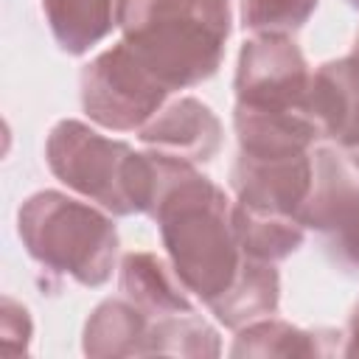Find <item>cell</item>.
<instances>
[{
  "mask_svg": "<svg viewBox=\"0 0 359 359\" xmlns=\"http://www.w3.org/2000/svg\"><path fill=\"white\" fill-rule=\"evenodd\" d=\"M149 216L157 222L168 261L185 289L205 306L213 303L244 264L233 230V202L194 163L154 151Z\"/></svg>",
  "mask_w": 359,
  "mask_h": 359,
  "instance_id": "cell-1",
  "label": "cell"
},
{
  "mask_svg": "<svg viewBox=\"0 0 359 359\" xmlns=\"http://www.w3.org/2000/svg\"><path fill=\"white\" fill-rule=\"evenodd\" d=\"M345 3H348L351 8H356V11H359V0H345Z\"/></svg>",
  "mask_w": 359,
  "mask_h": 359,
  "instance_id": "cell-24",
  "label": "cell"
},
{
  "mask_svg": "<svg viewBox=\"0 0 359 359\" xmlns=\"http://www.w3.org/2000/svg\"><path fill=\"white\" fill-rule=\"evenodd\" d=\"M311 70L292 36L252 34L236 65V104L258 109H303Z\"/></svg>",
  "mask_w": 359,
  "mask_h": 359,
  "instance_id": "cell-7",
  "label": "cell"
},
{
  "mask_svg": "<svg viewBox=\"0 0 359 359\" xmlns=\"http://www.w3.org/2000/svg\"><path fill=\"white\" fill-rule=\"evenodd\" d=\"M320 0H241V28L250 34H294L314 14Z\"/></svg>",
  "mask_w": 359,
  "mask_h": 359,
  "instance_id": "cell-19",
  "label": "cell"
},
{
  "mask_svg": "<svg viewBox=\"0 0 359 359\" xmlns=\"http://www.w3.org/2000/svg\"><path fill=\"white\" fill-rule=\"evenodd\" d=\"M351 56H353V59H359V36H356V42H353V50H351Z\"/></svg>",
  "mask_w": 359,
  "mask_h": 359,
  "instance_id": "cell-23",
  "label": "cell"
},
{
  "mask_svg": "<svg viewBox=\"0 0 359 359\" xmlns=\"http://www.w3.org/2000/svg\"><path fill=\"white\" fill-rule=\"evenodd\" d=\"M314 182V154H283V157H255L238 151L230 168V188L236 202L275 210L286 216H300Z\"/></svg>",
  "mask_w": 359,
  "mask_h": 359,
  "instance_id": "cell-8",
  "label": "cell"
},
{
  "mask_svg": "<svg viewBox=\"0 0 359 359\" xmlns=\"http://www.w3.org/2000/svg\"><path fill=\"white\" fill-rule=\"evenodd\" d=\"M121 0H42L45 22L56 45L70 56H84L112 28H118Z\"/></svg>",
  "mask_w": 359,
  "mask_h": 359,
  "instance_id": "cell-16",
  "label": "cell"
},
{
  "mask_svg": "<svg viewBox=\"0 0 359 359\" xmlns=\"http://www.w3.org/2000/svg\"><path fill=\"white\" fill-rule=\"evenodd\" d=\"M151 317L126 297H109L93 309L84 323L81 351L93 359L146 356Z\"/></svg>",
  "mask_w": 359,
  "mask_h": 359,
  "instance_id": "cell-13",
  "label": "cell"
},
{
  "mask_svg": "<svg viewBox=\"0 0 359 359\" xmlns=\"http://www.w3.org/2000/svg\"><path fill=\"white\" fill-rule=\"evenodd\" d=\"M17 233L39 266L81 286L95 289L115 269L118 227L109 213L62 191L31 194L17 210Z\"/></svg>",
  "mask_w": 359,
  "mask_h": 359,
  "instance_id": "cell-3",
  "label": "cell"
},
{
  "mask_svg": "<svg viewBox=\"0 0 359 359\" xmlns=\"http://www.w3.org/2000/svg\"><path fill=\"white\" fill-rule=\"evenodd\" d=\"M79 93L84 115L109 132H140L171 95L123 39L81 67Z\"/></svg>",
  "mask_w": 359,
  "mask_h": 359,
  "instance_id": "cell-4",
  "label": "cell"
},
{
  "mask_svg": "<svg viewBox=\"0 0 359 359\" xmlns=\"http://www.w3.org/2000/svg\"><path fill=\"white\" fill-rule=\"evenodd\" d=\"M339 337H342L339 331H331V328L306 331L272 314L238 328L230 356L236 359L241 356H283V359L331 356V353H339Z\"/></svg>",
  "mask_w": 359,
  "mask_h": 359,
  "instance_id": "cell-15",
  "label": "cell"
},
{
  "mask_svg": "<svg viewBox=\"0 0 359 359\" xmlns=\"http://www.w3.org/2000/svg\"><path fill=\"white\" fill-rule=\"evenodd\" d=\"M339 151H342V149H339ZM342 154H345V160H348V163H351V165L359 171V146H353V149H345Z\"/></svg>",
  "mask_w": 359,
  "mask_h": 359,
  "instance_id": "cell-22",
  "label": "cell"
},
{
  "mask_svg": "<svg viewBox=\"0 0 359 359\" xmlns=\"http://www.w3.org/2000/svg\"><path fill=\"white\" fill-rule=\"evenodd\" d=\"M280 303V275L275 264L244 255V264L233 283L213 300L208 309L224 328H244L261 317H272Z\"/></svg>",
  "mask_w": 359,
  "mask_h": 359,
  "instance_id": "cell-14",
  "label": "cell"
},
{
  "mask_svg": "<svg viewBox=\"0 0 359 359\" xmlns=\"http://www.w3.org/2000/svg\"><path fill=\"white\" fill-rule=\"evenodd\" d=\"M297 219L323 233L339 266L359 269V171L337 146L314 149V182Z\"/></svg>",
  "mask_w": 359,
  "mask_h": 359,
  "instance_id": "cell-6",
  "label": "cell"
},
{
  "mask_svg": "<svg viewBox=\"0 0 359 359\" xmlns=\"http://www.w3.org/2000/svg\"><path fill=\"white\" fill-rule=\"evenodd\" d=\"M317 135L337 149L359 146V62L353 56L331 59L311 73L303 101Z\"/></svg>",
  "mask_w": 359,
  "mask_h": 359,
  "instance_id": "cell-9",
  "label": "cell"
},
{
  "mask_svg": "<svg viewBox=\"0 0 359 359\" xmlns=\"http://www.w3.org/2000/svg\"><path fill=\"white\" fill-rule=\"evenodd\" d=\"M219 334L210 323H205L196 311H180L151 320L146 356H188V359H205L219 356Z\"/></svg>",
  "mask_w": 359,
  "mask_h": 359,
  "instance_id": "cell-18",
  "label": "cell"
},
{
  "mask_svg": "<svg viewBox=\"0 0 359 359\" xmlns=\"http://www.w3.org/2000/svg\"><path fill=\"white\" fill-rule=\"evenodd\" d=\"M118 28L132 53L174 93L219 70L233 11L230 0H121Z\"/></svg>",
  "mask_w": 359,
  "mask_h": 359,
  "instance_id": "cell-2",
  "label": "cell"
},
{
  "mask_svg": "<svg viewBox=\"0 0 359 359\" xmlns=\"http://www.w3.org/2000/svg\"><path fill=\"white\" fill-rule=\"evenodd\" d=\"M140 143L185 163H210L222 149V123L208 104L182 95L165 101L163 109L137 132Z\"/></svg>",
  "mask_w": 359,
  "mask_h": 359,
  "instance_id": "cell-10",
  "label": "cell"
},
{
  "mask_svg": "<svg viewBox=\"0 0 359 359\" xmlns=\"http://www.w3.org/2000/svg\"><path fill=\"white\" fill-rule=\"evenodd\" d=\"M233 230L244 255L278 264L297 252L306 238V227L297 216L258 210L241 202H233Z\"/></svg>",
  "mask_w": 359,
  "mask_h": 359,
  "instance_id": "cell-17",
  "label": "cell"
},
{
  "mask_svg": "<svg viewBox=\"0 0 359 359\" xmlns=\"http://www.w3.org/2000/svg\"><path fill=\"white\" fill-rule=\"evenodd\" d=\"M342 356H359V306L353 309V314L348 317V325H345V334H342V348H339Z\"/></svg>",
  "mask_w": 359,
  "mask_h": 359,
  "instance_id": "cell-21",
  "label": "cell"
},
{
  "mask_svg": "<svg viewBox=\"0 0 359 359\" xmlns=\"http://www.w3.org/2000/svg\"><path fill=\"white\" fill-rule=\"evenodd\" d=\"M132 151L129 143L104 137L73 118L59 121L45 140V163L50 174L112 216H132L126 199V168Z\"/></svg>",
  "mask_w": 359,
  "mask_h": 359,
  "instance_id": "cell-5",
  "label": "cell"
},
{
  "mask_svg": "<svg viewBox=\"0 0 359 359\" xmlns=\"http://www.w3.org/2000/svg\"><path fill=\"white\" fill-rule=\"evenodd\" d=\"M118 286L126 300H132L151 320L180 311H194L188 289L174 272L171 261L154 252H126L121 258Z\"/></svg>",
  "mask_w": 359,
  "mask_h": 359,
  "instance_id": "cell-12",
  "label": "cell"
},
{
  "mask_svg": "<svg viewBox=\"0 0 359 359\" xmlns=\"http://www.w3.org/2000/svg\"><path fill=\"white\" fill-rule=\"evenodd\" d=\"M31 314L22 303H17L14 297H3L0 306V337H3V353L6 356H17L25 353L31 345Z\"/></svg>",
  "mask_w": 359,
  "mask_h": 359,
  "instance_id": "cell-20",
  "label": "cell"
},
{
  "mask_svg": "<svg viewBox=\"0 0 359 359\" xmlns=\"http://www.w3.org/2000/svg\"><path fill=\"white\" fill-rule=\"evenodd\" d=\"M233 129H236L238 151L255 157L306 154L320 137L306 109H258V107L236 104Z\"/></svg>",
  "mask_w": 359,
  "mask_h": 359,
  "instance_id": "cell-11",
  "label": "cell"
}]
</instances>
